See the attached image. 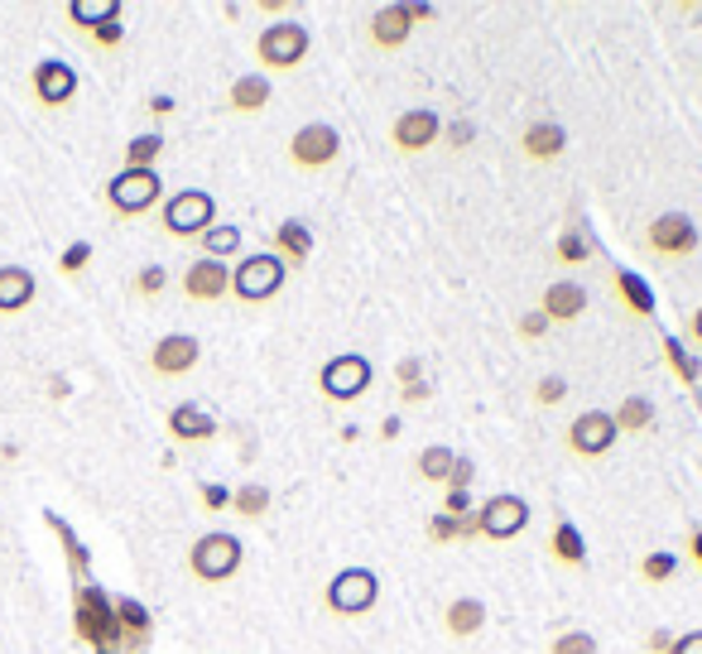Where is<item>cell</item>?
Segmentation results:
<instances>
[{
    "label": "cell",
    "instance_id": "cell-1",
    "mask_svg": "<svg viewBox=\"0 0 702 654\" xmlns=\"http://www.w3.org/2000/svg\"><path fill=\"white\" fill-rule=\"evenodd\" d=\"M241 563H246V549H241V539L227 535V529H207V535L188 549V573L203 587L231 582L241 573Z\"/></svg>",
    "mask_w": 702,
    "mask_h": 654
},
{
    "label": "cell",
    "instance_id": "cell-2",
    "mask_svg": "<svg viewBox=\"0 0 702 654\" xmlns=\"http://www.w3.org/2000/svg\"><path fill=\"white\" fill-rule=\"evenodd\" d=\"M308 49H314V35H308V25H298V20H275V25L260 29V39H255V63H260V73H294L304 68Z\"/></svg>",
    "mask_w": 702,
    "mask_h": 654
},
{
    "label": "cell",
    "instance_id": "cell-3",
    "mask_svg": "<svg viewBox=\"0 0 702 654\" xmlns=\"http://www.w3.org/2000/svg\"><path fill=\"white\" fill-rule=\"evenodd\" d=\"M375 602H381V578H375L371 568H342V573H332L328 587H322V606L342 620L371 616Z\"/></svg>",
    "mask_w": 702,
    "mask_h": 654
},
{
    "label": "cell",
    "instance_id": "cell-4",
    "mask_svg": "<svg viewBox=\"0 0 702 654\" xmlns=\"http://www.w3.org/2000/svg\"><path fill=\"white\" fill-rule=\"evenodd\" d=\"M159 221L174 241H203L217 227V197L203 193V188H183V193L164 197Z\"/></svg>",
    "mask_w": 702,
    "mask_h": 654
},
{
    "label": "cell",
    "instance_id": "cell-5",
    "mask_svg": "<svg viewBox=\"0 0 702 654\" xmlns=\"http://www.w3.org/2000/svg\"><path fill=\"white\" fill-rule=\"evenodd\" d=\"M73 630L77 640H87L92 650H120V626H116V606L102 587L82 582L77 587V606H73Z\"/></svg>",
    "mask_w": 702,
    "mask_h": 654
},
{
    "label": "cell",
    "instance_id": "cell-6",
    "mask_svg": "<svg viewBox=\"0 0 702 654\" xmlns=\"http://www.w3.org/2000/svg\"><path fill=\"white\" fill-rule=\"evenodd\" d=\"M289 270L280 255L260 251V255H241L237 265H231V298H241V304H270L275 294L284 290Z\"/></svg>",
    "mask_w": 702,
    "mask_h": 654
},
{
    "label": "cell",
    "instance_id": "cell-7",
    "mask_svg": "<svg viewBox=\"0 0 702 654\" xmlns=\"http://www.w3.org/2000/svg\"><path fill=\"white\" fill-rule=\"evenodd\" d=\"M106 203L116 217H144L164 203V179L159 169H120L116 179L106 183Z\"/></svg>",
    "mask_w": 702,
    "mask_h": 654
},
{
    "label": "cell",
    "instance_id": "cell-8",
    "mask_svg": "<svg viewBox=\"0 0 702 654\" xmlns=\"http://www.w3.org/2000/svg\"><path fill=\"white\" fill-rule=\"evenodd\" d=\"M472 515H476V539H492V544H510V539H520L529 529V501L510 491L486 496Z\"/></svg>",
    "mask_w": 702,
    "mask_h": 654
},
{
    "label": "cell",
    "instance_id": "cell-9",
    "mask_svg": "<svg viewBox=\"0 0 702 654\" xmlns=\"http://www.w3.org/2000/svg\"><path fill=\"white\" fill-rule=\"evenodd\" d=\"M342 154V136L337 126H328V120H308V126L294 130V140H289V164L304 174H322L332 169Z\"/></svg>",
    "mask_w": 702,
    "mask_h": 654
},
{
    "label": "cell",
    "instance_id": "cell-10",
    "mask_svg": "<svg viewBox=\"0 0 702 654\" xmlns=\"http://www.w3.org/2000/svg\"><path fill=\"white\" fill-rule=\"evenodd\" d=\"M318 390L328 395V400H337V405L361 400V395L371 390V361H366L361 351H342V357L322 361V371H318Z\"/></svg>",
    "mask_w": 702,
    "mask_h": 654
},
{
    "label": "cell",
    "instance_id": "cell-11",
    "mask_svg": "<svg viewBox=\"0 0 702 654\" xmlns=\"http://www.w3.org/2000/svg\"><path fill=\"white\" fill-rule=\"evenodd\" d=\"M698 221L688 213H664L644 227V251L660 255V260H688L698 251Z\"/></svg>",
    "mask_w": 702,
    "mask_h": 654
},
{
    "label": "cell",
    "instance_id": "cell-12",
    "mask_svg": "<svg viewBox=\"0 0 702 654\" xmlns=\"http://www.w3.org/2000/svg\"><path fill=\"white\" fill-rule=\"evenodd\" d=\"M616 419L607 414V409H587V414H577L573 424H567V434H563V443H567V452L573 458H583V462H601L607 458L611 448H616Z\"/></svg>",
    "mask_w": 702,
    "mask_h": 654
},
{
    "label": "cell",
    "instance_id": "cell-13",
    "mask_svg": "<svg viewBox=\"0 0 702 654\" xmlns=\"http://www.w3.org/2000/svg\"><path fill=\"white\" fill-rule=\"evenodd\" d=\"M438 140H443V120H438V111H429V106L399 111L395 126H390V145L399 154H423L438 145Z\"/></svg>",
    "mask_w": 702,
    "mask_h": 654
},
{
    "label": "cell",
    "instance_id": "cell-14",
    "mask_svg": "<svg viewBox=\"0 0 702 654\" xmlns=\"http://www.w3.org/2000/svg\"><path fill=\"white\" fill-rule=\"evenodd\" d=\"M197 361H203V342H197L193 332H169V337H159L150 347V371L164 375V381H178V375H188Z\"/></svg>",
    "mask_w": 702,
    "mask_h": 654
},
{
    "label": "cell",
    "instance_id": "cell-15",
    "mask_svg": "<svg viewBox=\"0 0 702 654\" xmlns=\"http://www.w3.org/2000/svg\"><path fill=\"white\" fill-rule=\"evenodd\" d=\"M29 87H35V102L39 106L59 111V106H68L77 97V73L68 68V63H59V59H43V63H35Z\"/></svg>",
    "mask_w": 702,
    "mask_h": 654
},
{
    "label": "cell",
    "instance_id": "cell-16",
    "mask_svg": "<svg viewBox=\"0 0 702 654\" xmlns=\"http://www.w3.org/2000/svg\"><path fill=\"white\" fill-rule=\"evenodd\" d=\"M183 294L193 298V304H217V298L231 294V265L227 260H193L183 270Z\"/></svg>",
    "mask_w": 702,
    "mask_h": 654
},
{
    "label": "cell",
    "instance_id": "cell-17",
    "mask_svg": "<svg viewBox=\"0 0 702 654\" xmlns=\"http://www.w3.org/2000/svg\"><path fill=\"white\" fill-rule=\"evenodd\" d=\"M366 35H371L375 53H399L414 35V15H409V5H381L366 25Z\"/></svg>",
    "mask_w": 702,
    "mask_h": 654
},
{
    "label": "cell",
    "instance_id": "cell-18",
    "mask_svg": "<svg viewBox=\"0 0 702 654\" xmlns=\"http://www.w3.org/2000/svg\"><path fill=\"white\" fill-rule=\"evenodd\" d=\"M270 255H280L284 270H304V265L314 260V227H308V221H298V217H284L280 227H275Z\"/></svg>",
    "mask_w": 702,
    "mask_h": 654
},
{
    "label": "cell",
    "instance_id": "cell-19",
    "mask_svg": "<svg viewBox=\"0 0 702 654\" xmlns=\"http://www.w3.org/2000/svg\"><path fill=\"white\" fill-rule=\"evenodd\" d=\"M539 313L549 318V328L553 323H577V318L587 313V290L577 280H553L539 298Z\"/></svg>",
    "mask_w": 702,
    "mask_h": 654
},
{
    "label": "cell",
    "instance_id": "cell-20",
    "mask_svg": "<svg viewBox=\"0 0 702 654\" xmlns=\"http://www.w3.org/2000/svg\"><path fill=\"white\" fill-rule=\"evenodd\" d=\"M111 606H116V626H120V650L140 654L150 650V636H154V620L150 612L136 602V597H111Z\"/></svg>",
    "mask_w": 702,
    "mask_h": 654
},
{
    "label": "cell",
    "instance_id": "cell-21",
    "mask_svg": "<svg viewBox=\"0 0 702 654\" xmlns=\"http://www.w3.org/2000/svg\"><path fill=\"white\" fill-rule=\"evenodd\" d=\"M39 280L25 270V265H0V318H15L35 304Z\"/></svg>",
    "mask_w": 702,
    "mask_h": 654
},
{
    "label": "cell",
    "instance_id": "cell-22",
    "mask_svg": "<svg viewBox=\"0 0 702 654\" xmlns=\"http://www.w3.org/2000/svg\"><path fill=\"white\" fill-rule=\"evenodd\" d=\"M611 290H616V304L626 308L635 323H650V318H654V294H650V284H644V274L611 270Z\"/></svg>",
    "mask_w": 702,
    "mask_h": 654
},
{
    "label": "cell",
    "instance_id": "cell-23",
    "mask_svg": "<svg viewBox=\"0 0 702 654\" xmlns=\"http://www.w3.org/2000/svg\"><path fill=\"white\" fill-rule=\"evenodd\" d=\"M443 630H448V640H476L486 630V602H476V597H452V602L443 606Z\"/></svg>",
    "mask_w": 702,
    "mask_h": 654
},
{
    "label": "cell",
    "instance_id": "cell-24",
    "mask_svg": "<svg viewBox=\"0 0 702 654\" xmlns=\"http://www.w3.org/2000/svg\"><path fill=\"white\" fill-rule=\"evenodd\" d=\"M520 150H525V159H534V164H553L567 150V130L559 120H534L525 136H520Z\"/></svg>",
    "mask_w": 702,
    "mask_h": 654
},
{
    "label": "cell",
    "instance_id": "cell-25",
    "mask_svg": "<svg viewBox=\"0 0 702 654\" xmlns=\"http://www.w3.org/2000/svg\"><path fill=\"white\" fill-rule=\"evenodd\" d=\"M169 438L174 443H212L217 438V419L203 405H178L169 409Z\"/></svg>",
    "mask_w": 702,
    "mask_h": 654
},
{
    "label": "cell",
    "instance_id": "cell-26",
    "mask_svg": "<svg viewBox=\"0 0 702 654\" xmlns=\"http://www.w3.org/2000/svg\"><path fill=\"white\" fill-rule=\"evenodd\" d=\"M270 97H275V82H270V77H265V73H246V77H237V82H231L227 106L237 111V116H255V111L270 106Z\"/></svg>",
    "mask_w": 702,
    "mask_h": 654
},
{
    "label": "cell",
    "instance_id": "cell-27",
    "mask_svg": "<svg viewBox=\"0 0 702 654\" xmlns=\"http://www.w3.org/2000/svg\"><path fill=\"white\" fill-rule=\"evenodd\" d=\"M549 559L559 563V568L567 573H577L587 563V539H583V529L573 525V520H559L553 525V535H549Z\"/></svg>",
    "mask_w": 702,
    "mask_h": 654
},
{
    "label": "cell",
    "instance_id": "cell-28",
    "mask_svg": "<svg viewBox=\"0 0 702 654\" xmlns=\"http://www.w3.org/2000/svg\"><path fill=\"white\" fill-rule=\"evenodd\" d=\"M68 20H73L77 29H87V35H97L102 25L120 20V0H73V5H68Z\"/></svg>",
    "mask_w": 702,
    "mask_h": 654
},
{
    "label": "cell",
    "instance_id": "cell-29",
    "mask_svg": "<svg viewBox=\"0 0 702 654\" xmlns=\"http://www.w3.org/2000/svg\"><path fill=\"white\" fill-rule=\"evenodd\" d=\"M452 462H457V452H452V448H443V443H429V448L419 452L414 472H419V482H429V486H448Z\"/></svg>",
    "mask_w": 702,
    "mask_h": 654
},
{
    "label": "cell",
    "instance_id": "cell-30",
    "mask_svg": "<svg viewBox=\"0 0 702 654\" xmlns=\"http://www.w3.org/2000/svg\"><path fill=\"white\" fill-rule=\"evenodd\" d=\"M270 505H275V496H270V486H237V491H231V510H237L241 520H246V525H255V520H265L270 515Z\"/></svg>",
    "mask_w": 702,
    "mask_h": 654
},
{
    "label": "cell",
    "instance_id": "cell-31",
    "mask_svg": "<svg viewBox=\"0 0 702 654\" xmlns=\"http://www.w3.org/2000/svg\"><path fill=\"white\" fill-rule=\"evenodd\" d=\"M611 419H616V434H644V428L654 424V405L644 400V395H626Z\"/></svg>",
    "mask_w": 702,
    "mask_h": 654
},
{
    "label": "cell",
    "instance_id": "cell-32",
    "mask_svg": "<svg viewBox=\"0 0 702 654\" xmlns=\"http://www.w3.org/2000/svg\"><path fill=\"white\" fill-rule=\"evenodd\" d=\"M553 260H559V265L592 260V241L583 236V227H577V221H567V227L559 231V241H553Z\"/></svg>",
    "mask_w": 702,
    "mask_h": 654
},
{
    "label": "cell",
    "instance_id": "cell-33",
    "mask_svg": "<svg viewBox=\"0 0 702 654\" xmlns=\"http://www.w3.org/2000/svg\"><path fill=\"white\" fill-rule=\"evenodd\" d=\"M664 361H668V371H674L678 381H684L688 390H693V385H698V357H693V351H688L678 337H664Z\"/></svg>",
    "mask_w": 702,
    "mask_h": 654
},
{
    "label": "cell",
    "instance_id": "cell-34",
    "mask_svg": "<svg viewBox=\"0 0 702 654\" xmlns=\"http://www.w3.org/2000/svg\"><path fill=\"white\" fill-rule=\"evenodd\" d=\"M678 573V553L674 549H650L640 559V578L650 582V587H660V582H668Z\"/></svg>",
    "mask_w": 702,
    "mask_h": 654
},
{
    "label": "cell",
    "instance_id": "cell-35",
    "mask_svg": "<svg viewBox=\"0 0 702 654\" xmlns=\"http://www.w3.org/2000/svg\"><path fill=\"white\" fill-rule=\"evenodd\" d=\"M159 154H164V136H136L126 145V169H154V164H159Z\"/></svg>",
    "mask_w": 702,
    "mask_h": 654
},
{
    "label": "cell",
    "instance_id": "cell-36",
    "mask_svg": "<svg viewBox=\"0 0 702 654\" xmlns=\"http://www.w3.org/2000/svg\"><path fill=\"white\" fill-rule=\"evenodd\" d=\"M237 251H241V231L237 227H221V221H217V227L203 236V255H207V260H221V255H237Z\"/></svg>",
    "mask_w": 702,
    "mask_h": 654
},
{
    "label": "cell",
    "instance_id": "cell-37",
    "mask_svg": "<svg viewBox=\"0 0 702 654\" xmlns=\"http://www.w3.org/2000/svg\"><path fill=\"white\" fill-rule=\"evenodd\" d=\"M43 520H49V525H53V535L63 539V553H68V568H73V578H87V549L73 539V529L63 525L59 515H43Z\"/></svg>",
    "mask_w": 702,
    "mask_h": 654
},
{
    "label": "cell",
    "instance_id": "cell-38",
    "mask_svg": "<svg viewBox=\"0 0 702 654\" xmlns=\"http://www.w3.org/2000/svg\"><path fill=\"white\" fill-rule=\"evenodd\" d=\"M164 290H169V270L164 265H144V270H136V280H130V294H140V298H159Z\"/></svg>",
    "mask_w": 702,
    "mask_h": 654
},
{
    "label": "cell",
    "instance_id": "cell-39",
    "mask_svg": "<svg viewBox=\"0 0 702 654\" xmlns=\"http://www.w3.org/2000/svg\"><path fill=\"white\" fill-rule=\"evenodd\" d=\"M462 520H452V515H443L438 510V515L429 520V544H457V539H462Z\"/></svg>",
    "mask_w": 702,
    "mask_h": 654
},
{
    "label": "cell",
    "instance_id": "cell-40",
    "mask_svg": "<svg viewBox=\"0 0 702 654\" xmlns=\"http://www.w3.org/2000/svg\"><path fill=\"white\" fill-rule=\"evenodd\" d=\"M549 654H597V640L587 636V630H563L549 645Z\"/></svg>",
    "mask_w": 702,
    "mask_h": 654
},
{
    "label": "cell",
    "instance_id": "cell-41",
    "mask_svg": "<svg viewBox=\"0 0 702 654\" xmlns=\"http://www.w3.org/2000/svg\"><path fill=\"white\" fill-rule=\"evenodd\" d=\"M567 400V381H559V375H544L539 385H534V405L539 409H553Z\"/></svg>",
    "mask_w": 702,
    "mask_h": 654
},
{
    "label": "cell",
    "instance_id": "cell-42",
    "mask_svg": "<svg viewBox=\"0 0 702 654\" xmlns=\"http://www.w3.org/2000/svg\"><path fill=\"white\" fill-rule=\"evenodd\" d=\"M87 260H92V246H87V241H73V246L59 255V270L73 280V274H82V270H87Z\"/></svg>",
    "mask_w": 702,
    "mask_h": 654
},
{
    "label": "cell",
    "instance_id": "cell-43",
    "mask_svg": "<svg viewBox=\"0 0 702 654\" xmlns=\"http://www.w3.org/2000/svg\"><path fill=\"white\" fill-rule=\"evenodd\" d=\"M515 332H520L525 342H539L544 332H549V318H544L539 308H534V313H520V318H515Z\"/></svg>",
    "mask_w": 702,
    "mask_h": 654
},
{
    "label": "cell",
    "instance_id": "cell-44",
    "mask_svg": "<svg viewBox=\"0 0 702 654\" xmlns=\"http://www.w3.org/2000/svg\"><path fill=\"white\" fill-rule=\"evenodd\" d=\"M476 482V462L472 458H462L457 452V462H452V476H448V491H467V486Z\"/></svg>",
    "mask_w": 702,
    "mask_h": 654
},
{
    "label": "cell",
    "instance_id": "cell-45",
    "mask_svg": "<svg viewBox=\"0 0 702 654\" xmlns=\"http://www.w3.org/2000/svg\"><path fill=\"white\" fill-rule=\"evenodd\" d=\"M197 505H203L207 515H217V510H231V491H227V486H203V491H197Z\"/></svg>",
    "mask_w": 702,
    "mask_h": 654
},
{
    "label": "cell",
    "instance_id": "cell-46",
    "mask_svg": "<svg viewBox=\"0 0 702 654\" xmlns=\"http://www.w3.org/2000/svg\"><path fill=\"white\" fill-rule=\"evenodd\" d=\"M92 43H97V49H120V43H126V25H120V20H111V25H102L92 35Z\"/></svg>",
    "mask_w": 702,
    "mask_h": 654
},
{
    "label": "cell",
    "instance_id": "cell-47",
    "mask_svg": "<svg viewBox=\"0 0 702 654\" xmlns=\"http://www.w3.org/2000/svg\"><path fill=\"white\" fill-rule=\"evenodd\" d=\"M443 515H452V520L472 515V491H448V501H443Z\"/></svg>",
    "mask_w": 702,
    "mask_h": 654
},
{
    "label": "cell",
    "instance_id": "cell-48",
    "mask_svg": "<svg viewBox=\"0 0 702 654\" xmlns=\"http://www.w3.org/2000/svg\"><path fill=\"white\" fill-rule=\"evenodd\" d=\"M423 400H433V385H429V381L399 385V405H423Z\"/></svg>",
    "mask_w": 702,
    "mask_h": 654
},
{
    "label": "cell",
    "instance_id": "cell-49",
    "mask_svg": "<svg viewBox=\"0 0 702 654\" xmlns=\"http://www.w3.org/2000/svg\"><path fill=\"white\" fill-rule=\"evenodd\" d=\"M668 654H702V630H688V636H674Z\"/></svg>",
    "mask_w": 702,
    "mask_h": 654
},
{
    "label": "cell",
    "instance_id": "cell-50",
    "mask_svg": "<svg viewBox=\"0 0 702 654\" xmlns=\"http://www.w3.org/2000/svg\"><path fill=\"white\" fill-rule=\"evenodd\" d=\"M419 375H423V366H419L414 357H409V361H399V366H395V385H414V381H419Z\"/></svg>",
    "mask_w": 702,
    "mask_h": 654
},
{
    "label": "cell",
    "instance_id": "cell-51",
    "mask_svg": "<svg viewBox=\"0 0 702 654\" xmlns=\"http://www.w3.org/2000/svg\"><path fill=\"white\" fill-rule=\"evenodd\" d=\"M443 136H448L452 150H462L467 140H472V126H467V120H457V126H443Z\"/></svg>",
    "mask_w": 702,
    "mask_h": 654
},
{
    "label": "cell",
    "instance_id": "cell-52",
    "mask_svg": "<svg viewBox=\"0 0 702 654\" xmlns=\"http://www.w3.org/2000/svg\"><path fill=\"white\" fill-rule=\"evenodd\" d=\"M688 559L698 563V573H702V525L698 529H688Z\"/></svg>",
    "mask_w": 702,
    "mask_h": 654
},
{
    "label": "cell",
    "instance_id": "cell-53",
    "mask_svg": "<svg viewBox=\"0 0 702 654\" xmlns=\"http://www.w3.org/2000/svg\"><path fill=\"white\" fill-rule=\"evenodd\" d=\"M260 10L265 15H275V20H284L289 10H294V0H260Z\"/></svg>",
    "mask_w": 702,
    "mask_h": 654
},
{
    "label": "cell",
    "instance_id": "cell-54",
    "mask_svg": "<svg viewBox=\"0 0 702 654\" xmlns=\"http://www.w3.org/2000/svg\"><path fill=\"white\" fill-rule=\"evenodd\" d=\"M668 645H674V636H668L664 626H660V630H650V650H654V654H668Z\"/></svg>",
    "mask_w": 702,
    "mask_h": 654
},
{
    "label": "cell",
    "instance_id": "cell-55",
    "mask_svg": "<svg viewBox=\"0 0 702 654\" xmlns=\"http://www.w3.org/2000/svg\"><path fill=\"white\" fill-rule=\"evenodd\" d=\"M688 337H693V347L702 351V308H698L693 318H688Z\"/></svg>",
    "mask_w": 702,
    "mask_h": 654
},
{
    "label": "cell",
    "instance_id": "cell-56",
    "mask_svg": "<svg viewBox=\"0 0 702 654\" xmlns=\"http://www.w3.org/2000/svg\"><path fill=\"white\" fill-rule=\"evenodd\" d=\"M150 111H154V116H169V111H174V97H154Z\"/></svg>",
    "mask_w": 702,
    "mask_h": 654
},
{
    "label": "cell",
    "instance_id": "cell-57",
    "mask_svg": "<svg viewBox=\"0 0 702 654\" xmlns=\"http://www.w3.org/2000/svg\"><path fill=\"white\" fill-rule=\"evenodd\" d=\"M409 15H414V25H423V20H433L438 10H433V5H409Z\"/></svg>",
    "mask_w": 702,
    "mask_h": 654
},
{
    "label": "cell",
    "instance_id": "cell-58",
    "mask_svg": "<svg viewBox=\"0 0 702 654\" xmlns=\"http://www.w3.org/2000/svg\"><path fill=\"white\" fill-rule=\"evenodd\" d=\"M381 438H399V419H385V424H381Z\"/></svg>",
    "mask_w": 702,
    "mask_h": 654
},
{
    "label": "cell",
    "instance_id": "cell-59",
    "mask_svg": "<svg viewBox=\"0 0 702 654\" xmlns=\"http://www.w3.org/2000/svg\"><path fill=\"white\" fill-rule=\"evenodd\" d=\"M97 654H116V650H97Z\"/></svg>",
    "mask_w": 702,
    "mask_h": 654
},
{
    "label": "cell",
    "instance_id": "cell-60",
    "mask_svg": "<svg viewBox=\"0 0 702 654\" xmlns=\"http://www.w3.org/2000/svg\"><path fill=\"white\" fill-rule=\"evenodd\" d=\"M140 654H144V650H140Z\"/></svg>",
    "mask_w": 702,
    "mask_h": 654
}]
</instances>
